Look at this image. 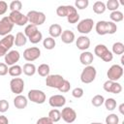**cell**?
<instances>
[{
  "mask_svg": "<svg viewBox=\"0 0 124 124\" xmlns=\"http://www.w3.org/2000/svg\"><path fill=\"white\" fill-rule=\"evenodd\" d=\"M96 32L98 35H107V34H114L117 31L116 23L112 21H106V20H99L95 26Z\"/></svg>",
  "mask_w": 124,
  "mask_h": 124,
  "instance_id": "1",
  "label": "cell"
},
{
  "mask_svg": "<svg viewBox=\"0 0 124 124\" xmlns=\"http://www.w3.org/2000/svg\"><path fill=\"white\" fill-rule=\"evenodd\" d=\"M94 53L96 54V56H98L99 58H101L105 62H110L112 60V58H113L112 52L109 51L108 49V47L103 44H99V45H97L95 46Z\"/></svg>",
  "mask_w": 124,
  "mask_h": 124,
  "instance_id": "2",
  "label": "cell"
},
{
  "mask_svg": "<svg viewBox=\"0 0 124 124\" xmlns=\"http://www.w3.org/2000/svg\"><path fill=\"white\" fill-rule=\"evenodd\" d=\"M28 21L30 22V24H33L35 26L38 25H42L45 23L46 21V15L42 12H38V11H29L26 15Z\"/></svg>",
  "mask_w": 124,
  "mask_h": 124,
  "instance_id": "3",
  "label": "cell"
},
{
  "mask_svg": "<svg viewBox=\"0 0 124 124\" xmlns=\"http://www.w3.org/2000/svg\"><path fill=\"white\" fill-rule=\"evenodd\" d=\"M97 75V71L95 69V67L89 65V66H85V68L82 70L81 74H80V80L83 83H91L92 81H94L95 78Z\"/></svg>",
  "mask_w": 124,
  "mask_h": 124,
  "instance_id": "4",
  "label": "cell"
},
{
  "mask_svg": "<svg viewBox=\"0 0 124 124\" xmlns=\"http://www.w3.org/2000/svg\"><path fill=\"white\" fill-rule=\"evenodd\" d=\"M15 42V36L12 34H9L5 36L1 41H0V57L5 56L8 52L9 49L13 46Z\"/></svg>",
  "mask_w": 124,
  "mask_h": 124,
  "instance_id": "5",
  "label": "cell"
},
{
  "mask_svg": "<svg viewBox=\"0 0 124 124\" xmlns=\"http://www.w3.org/2000/svg\"><path fill=\"white\" fill-rule=\"evenodd\" d=\"M29 101L35 103V104H44L46 100V96L45 94L44 91L42 90H39V89H31L29 92H28V95H27Z\"/></svg>",
  "mask_w": 124,
  "mask_h": 124,
  "instance_id": "6",
  "label": "cell"
},
{
  "mask_svg": "<svg viewBox=\"0 0 124 124\" xmlns=\"http://www.w3.org/2000/svg\"><path fill=\"white\" fill-rule=\"evenodd\" d=\"M107 76L108 78V80L117 81L123 76V68L118 64H114L109 67V69L107 72Z\"/></svg>",
  "mask_w": 124,
  "mask_h": 124,
  "instance_id": "7",
  "label": "cell"
},
{
  "mask_svg": "<svg viewBox=\"0 0 124 124\" xmlns=\"http://www.w3.org/2000/svg\"><path fill=\"white\" fill-rule=\"evenodd\" d=\"M9 18L13 22L14 25L16 24V25H18V26H23L28 22L26 15H23L22 13H20L18 11L11 12L10 15H9Z\"/></svg>",
  "mask_w": 124,
  "mask_h": 124,
  "instance_id": "8",
  "label": "cell"
},
{
  "mask_svg": "<svg viewBox=\"0 0 124 124\" xmlns=\"http://www.w3.org/2000/svg\"><path fill=\"white\" fill-rule=\"evenodd\" d=\"M64 78L61 75H48L46 78V84L48 87L58 89L64 81Z\"/></svg>",
  "mask_w": 124,
  "mask_h": 124,
  "instance_id": "9",
  "label": "cell"
},
{
  "mask_svg": "<svg viewBox=\"0 0 124 124\" xmlns=\"http://www.w3.org/2000/svg\"><path fill=\"white\" fill-rule=\"evenodd\" d=\"M93 25H94V21L92 18H84L78 23L77 29L79 33L85 35V34H88L92 31Z\"/></svg>",
  "mask_w": 124,
  "mask_h": 124,
  "instance_id": "10",
  "label": "cell"
},
{
  "mask_svg": "<svg viewBox=\"0 0 124 124\" xmlns=\"http://www.w3.org/2000/svg\"><path fill=\"white\" fill-rule=\"evenodd\" d=\"M41 56V50L39 47L37 46H31L26 48L23 51V58L28 61V62H32L35 61L36 59H38Z\"/></svg>",
  "mask_w": 124,
  "mask_h": 124,
  "instance_id": "11",
  "label": "cell"
},
{
  "mask_svg": "<svg viewBox=\"0 0 124 124\" xmlns=\"http://www.w3.org/2000/svg\"><path fill=\"white\" fill-rule=\"evenodd\" d=\"M14 28L13 22L10 20L9 16H4L0 19V36H7L11 33Z\"/></svg>",
  "mask_w": 124,
  "mask_h": 124,
  "instance_id": "12",
  "label": "cell"
},
{
  "mask_svg": "<svg viewBox=\"0 0 124 124\" xmlns=\"http://www.w3.org/2000/svg\"><path fill=\"white\" fill-rule=\"evenodd\" d=\"M11 91L16 95H19L24 90V81L20 78H14L10 81Z\"/></svg>",
  "mask_w": 124,
  "mask_h": 124,
  "instance_id": "13",
  "label": "cell"
},
{
  "mask_svg": "<svg viewBox=\"0 0 124 124\" xmlns=\"http://www.w3.org/2000/svg\"><path fill=\"white\" fill-rule=\"evenodd\" d=\"M103 88L106 92L112 93V94H119L122 91V86L120 83H118L116 81H111L108 79L104 82Z\"/></svg>",
  "mask_w": 124,
  "mask_h": 124,
  "instance_id": "14",
  "label": "cell"
},
{
  "mask_svg": "<svg viewBox=\"0 0 124 124\" xmlns=\"http://www.w3.org/2000/svg\"><path fill=\"white\" fill-rule=\"evenodd\" d=\"M61 118L66 123H73L77 119V112L74 108L70 107H66L61 111Z\"/></svg>",
  "mask_w": 124,
  "mask_h": 124,
  "instance_id": "15",
  "label": "cell"
},
{
  "mask_svg": "<svg viewBox=\"0 0 124 124\" xmlns=\"http://www.w3.org/2000/svg\"><path fill=\"white\" fill-rule=\"evenodd\" d=\"M5 57V64L8 66H13V65H16V63L19 60L20 58V54L17 50L16 49H13V50H10L7 52V54L4 56Z\"/></svg>",
  "mask_w": 124,
  "mask_h": 124,
  "instance_id": "16",
  "label": "cell"
},
{
  "mask_svg": "<svg viewBox=\"0 0 124 124\" xmlns=\"http://www.w3.org/2000/svg\"><path fill=\"white\" fill-rule=\"evenodd\" d=\"M48 104L52 108H61L66 104V98L63 95H60V94L52 95L48 99Z\"/></svg>",
  "mask_w": 124,
  "mask_h": 124,
  "instance_id": "17",
  "label": "cell"
},
{
  "mask_svg": "<svg viewBox=\"0 0 124 124\" xmlns=\"http://www.w3.org/2000/svg\"><path fill=\"white\" fill-rule=\"evenodd\" d=\"M77 12V9L74 6L71 5H61L56 9V14L58 16L64 17V16H68L70 14Z\"/></svg>",
  "mask_w": 124,
  "mask_h": 124,
  "instance_id": "18",
  "label": "cell"
},
{
  "mask_svg": "<svg viewBox=\"0 0 124 124\" xmlns=\"http://www.w3.org/2000/svg\"><path fill=\"white\" fill-rule=\"evenodd\" d=\"M76 45L78 49L85 51L90 46V39L85 35H81V36L78 37V39L76 41Z\"/></svg>",
  "mask_w": 124,
  "mask_h": 124,
  "instance_id": "19",
  "label": "cell"
},
{
  "mask_svg": "<svg viewBox=\"0 0 124 124\" xmlns=\"http://www.w3.org/2000/svg\"><path fill=\"white\" fill-rule=\"evenodd\" d=\"M14 105L16 108L18 109H22V108H25L28 105V100L25 96L19 94V95H16L14 99Z\"/></svg>",
  "mask_w": 124,
  "mask_h": 124,
  "instance_id": "20",
  "label": "cell"
},
{
  "mask_svg": "<svg viewBox=\"0 0 124 124\" xmlns=\"http://www.w3.org/2000/svg\"><path fill=\"white\" fill-rule=\"evenodd\" d=\"M93 59H94V56L90 51H83L79 55V61L84 66H89L93 62Z\"/></svg>",
  "mask_w": 124,
  "mask_h": 124,
  "instance_id": "21",
  "label": "cell"
},
{
  "mask_svg": "<svg viewBox=\"0 0 124 124\" xmlns=\"http://www.w3.org/2000/svg\"><path fill=\"white\" fill-rule=\"evenodd\" d=\"M61 37V41L65 44H72L75 41V33L71 30H64L62 31V34L60 35Z\"/></svg>",
  "mask_w": 124,
  "mask_h": 124,
  "instance_id": "22",
  "label": "cell"
},
{
  "mask_svg": "<svg viewBox=\"0 0 124 124\" xmlns=\"http://www.w3.org/2000/svg\"><path fill=\"white\" fill-rule=\"evenodd\" d=\"M48 33L50 35L51 38H57V37H60V35L62 34V27L61 25L57 24V23H54V24H51L48 28Z\"/></svg>",
  "mask_w": 124,
  "mask_h": 124,
  "instance_id": "23",
  "label": "cell"
},
{
  "mask_svg": "<svg viewBox=\"0 0 124 124\" xmlns=\"http://www.w3.org/2000/svg\"><path fill=\"white\" fill-rule=\"evenodd\" d=\"M27 43V38L24 35V33L22 32H17L16 37H15V42L14 45H16V46H23L24 45H26Z\"/></svg>",
  "mask_w": 124,
  "mask_h": 124,
  "instance_id": "24",
  "label": "cell"
},
{
  "mask_svg": "<svg viewBox=\"0 0 124 124\" xmlns=\"http://www.w3.org/2000/svg\"><path fill=\"white\" fill-rule=\"evenodd\" d=\"M36 72H37V69H36V67L33 63H25L23 65L22 73L24 75H26L28 77H31V76H34Z\"/></svg>",
  "mask_w": 124,
  "mask_h": 124,
  "instance_id": "25",
  "label": "cell"
},
{
  "mask_svg": "<svg viewBox=\"0 0 124 124\" xmlns=\"http://www.w3.org/2000/svg\"><path fill=\"white\" fill-rule=\"evenodd\" d=\"M106 4L102 1H96L94 4H93V12L97 15H101V14H104L105 11H106Z\"/></svg>",
  "mask_w": 124,
  "mask_h": 124,
  "instance_id": "26",
  "label": "cell"
},
{
  "mask_svg": "<svg viewBox=\"0 0 124 124\" xmlns=\"http://www.w3.org/2000/svg\"><path fill=\"white\" fill-rule=\"evenodd\" d=\"M47 117H48L53 123L58 122V121L61 119V111L58 110V109H56V108H53V109L49 110Z\"/></svg>",
  "mask_w": 124,
  "mask_h": 124,
  "instance_id": "27",
  "label": "cell"
},
{
  "mask_svg": "<svg viewBox=\"0 0 124 124\" xmlns=\"http://www.w3.org/2000/svg\"><path fill=\"white\" fill-rule=\"evenodd\" d=\"M8 73H9L10 76L16 78V77H19L22 74V68L19 65H13L9 68Z\"/></svg>",
  "mask_w": 124,
  "mask_h": 124,
  "instance_id": "28",
  "label": "cell"
},
{
  "mask_svg": "<svg viewBox=\"0 0 124 124\" xmlns=\"http://www.w3.org/2000/svg\"><path fill=\"white\" fill-rule=\"evenodd\" d=\"M55 45H56L55 40H54L53 38H51V37H46V38L44 39V41H43V46H44V47H45L46 49H48V50L53 49L54 46H55Z\"/></svg>",
  "mask_w": 124,
  "mask_h": 124,
  "instance_id": "29",
  "label": "cell"
},
{
  "mask_svg": "<svg viewBox=\"0 0 124 124\" xmlns=\"http://www.w3.org/2000/svg\"><path fill=\"white\" fill-rule=\"evenodd\" d=\"M112 53L116 55H122L124 53V45L121 42H116L112 45Z\"/></svg>",
  "mask_w": 124,
  "mask_h": 124,
  "instance_id": "30",
  "label": "cell"
},
{
  "mask_svg": "<svg viewBox=\"0 0 124 124\" xmlns=\"http://www.w3.org/2000/svg\"><path fill=\"white\" fill-rule=\"evenodd\" d=\"M123 17H124V16H123L122 12H120V11L111 12L110 15H109V18H110L111 21L114 22V23H115V22H120V21H122V20H123Z\"/></svg>",
  "mask_w": 124,
  "mask_h": 124,
  "instance_id": "31",
  "label": "cell"
},
{
  "mask_svg": "<svg viewBox=\"0 0 124 124\" xmlns=\"http://www.w3.org/2000/svg\"><path fill=\"white\" fill-rule=\"evenodd\" d=\"M49 71H50L49 66H48L47 64H46V63L41 64V65L38 67V69H37V72H38V74H39L41 77H47V76L49 75Z\"/></svg>",
  "mask_w": 124,
  "mask_h": 124,
  "instance_id": "32",
  "label": "cell"
},
{
  "mask_svg": "<svg viewBox=\"0 0 124 124\" xmlns=\"http://www.w3.org/2000/svg\"><path fill=\"white\" fill-rule=\"evenodd\" d=\"M104 102H105V98H104V96L103 95H95L93 98H92V100H91V103H92V105L94 106V107H96V108H99V107H101L103 104H104Z\"/></svg>",
  "mask_w": 124,
  "mask_h": 124,
  "instance_id": "33",
  "label": "cell"
},
{
  "mask_svg": "<svg viewBox=\"0 0 124 124\" xmlns=\"http://www.w3.org/2000/svg\"><path fill=\"white\" fill-rule=\"evenodd\" d=\"M37 31H38L37 26H35L33 24H28V25H26V27L24 29V35L26 36V38H29L33 34H35Z\"/></svg>",
  "mask_w": 124,
  "mask_h": 124,
  "instance_id": "34",
  "label": "cell"
},
{
  "mask_svg": "<svg viewBox=\"0 0 124 124\" xmlns=\"http://www.w3.org/2000/svg\"><path fill=\"white\" fill-rule=\"evenodd\" d=\"M119 7V2L118 0H108L106 4V9L111 11V12H114V11H117Z\"/></svg>",
  "mask_w": 124,
  "mask_h": 124,
  "instance_id": "35",
  "label": "cell"
},
{
  "mask_svg": "<svg viewBox=\"0 0 124 124\" xmlns=\"http://www.w3.org/2000/svg\"><path fill=\"white\" fill-rule=\"evenodd\" d=\"M104 104L108 110H113L116 108V101L113 98H108L107 100H105Z\"/></svg>",
  "mask_w": 124,
  "mask_h": 124,
  "instance_id": "36",
  "label": "cell"
},
{
  "mask_svg": "<svg viewBox=\"0 0 124 124\" xmlns=\"http://www.w3.org/2000/svg\"><path fill=\"white\" fill-rule=\"evenodd\" d=\"M9 7H10L11 12H15V11L20 12V10L22 9V3L19 0H15V1H12L10 3V6Z\"/></svg>",
  "mask_w": 124,
  "mask_h": 124,
  "instance_id": "37",
  "label": "cell"
},
{
  "mask_svg": "<svg viewBox=\"0 0 124 124\" xmlns=\"http://www.w3.org/2000/svg\"><path fill=\"white\" fill-rule=\"evenodd\" d=\"M42 39H43V34L38 30L35 34H33L31 37H29L28 38V40L30 41V43H32V44H38V43H40L41 41H42Z\"/></svg>",
  "mask_w": 124,
  "mask_h": 124,
  "instance_id": "38",
  "label": "cell"
},
{
  "mask_svg": "<svg viewBox=\"0 0 124 124\" xmlns=\"http://www.w3.org/2000/svg\"><path fill=\"white\" fill-rule=\"evenodd\" d=\"M119 117L115 113H110L106 117V124H118Z\"/></svg>",
  "mask_w": 124,
  "mask_h": 124,
  "instance_id": "39",
  "label": "cell"
},
{
  "mask_svg": "<svg viewBox=\"0 0 124 124\" xmlns=\"http://www.w3.org/2000/svg\"><path fill=\"white\" fill-rule=\"evenodd\" d=\"M89 5V1L88 0H76L75 1V8L78 9V10H83L85 8H87V6Z\"/></svg>",
  "mask_w": 124,
  "mask_h": 124,
  "instance_id": "40",
  "label": "cell"
},
{
  "mask_svg": "<svg viewBox=\"0 0 124 124\" xmlns=\"http://www.w3.org/2000/svg\"><path fill=\"white\" fill-rule=\"evenodd\" d=\"M67 20L69 23H77L79 20V15L78 14V12L72 13L67 16Z\"/></svg>",
  "mask_w": 124,
  "mask_h": 124,
  "instance_id": "41",
  "label": "cell"
},
{
  "mask_svg": "<svg viewBox=\"0 0 124 124\" xmlns=\"http://www.w3.org/2000/svg\"><path fill=\"white\" fill-rule=\"evenodd\" d=\"M70 88H71V83H70V81L67 80V79H64L63 83H62L61 86L58 88V90H59L60 92H62V93H66V92H68V91L70 90Z\"/></svg>",
  "mask_w": 124,
  "mask_h": 124,
  "instance_id": "42",
  "label": "cell"
},
{
  "mask_svg": "<svg viewBox=\"0 0 124 124\" xmlns=\"http://www.w3.org/2000/svg\"><path fill=\"white\" fill-rule=\"evenodd\" d=\"M83 94H84V91H83V89L80 88V87H76V88H74V89L72 90V95H73V97H75V98H77V99L81 98V97L83 96Z\"/></svg>",
  "mask_w": 124,
  "mask_h": 124,
  "instance_id": "43",
  "label": "cell"
},
{
  "mask_svg": "<svg viewBox=\"0 0 124 124\" xmlns=\"http://www.w3.org/2000/svg\"><path fill=\"white\" fill-rule=\"evenodd\" d=\"M9 108V103L7 100H0V112L4 113L8 110Z\"/></svg>",
  "mask_w": 124,
  "mask_h": 124,
  "instance_id": "44",
  "label": "cell"
},
{
  "mask_svg": "<svg viewBox=\"0 0 124 124\" xmlns=\"http://www.w3.org/2000/svg\"><path fill=\"white\" fill-rule=\"evenodd\" d=\"M36 124H53V122L47 117V116H44V117H41L37 120Z\"/></svg>",
  "mask_w": 124,
  "mask_h": 124,
  "instance_id": "45",
  "label": "cell"
},
{
  "mask_svg": "<svg viewBox=\"0 0 124 124\" xmlns=\"http://www.w3.org/2000/svg\"><path fill=\"white\" fill-rule=\"evenodd\" d=\"M9 68L5 63H0V76H6L8 74Z\"/></svg>",
  "mask_w": 124,
  "mask_h": 124,
  "instance_id": "46",
  "label": "cell"
},
{
  "mask_svg": "<svg viewBox=\"0 0 124 124\" xmlns=\"http://www.w3.org/2000/svg\"><path fill=\"white\" fill-rule=\"evenodd\" d=\"M8 10V4L5 1H0V16L4 15Z\"/></svg>",
  "mask_w": 124,
  "mask_h": 124,
  "instance_id": "47",
  "label": "cell"
},
{
  "mask_svg": "<svg viewBox=\"0 0 124 124\" xmlns=\"http://www.w3.org/2000/svg\"><path fill=\"white\" fill-rule=\"evenodd\" d=\"M0 124H9V120L5 115H0Z\"/></svg>",
  "mask_w": 124,
  "mask_h": 124,
  "instance_id": "48",
  "label": "cell"
},
{
  "mask_svg": "<svg viewBox=\"0 0 124 124\" xmlns=\"http://www.w3.org/2000/svg\"><path fill=\"white\" fill-rule=\"evenodd\" d=\"M119 111L121 114H124V104H121L119 106Z\"/></svg>",
  "mask_w": 124,
  "mask_h": 124,
  "instance_id": "49",
  "label": "cell"
},
{
  "mask_svg": "<svg viewBox=\"0 0 124 124\" xmlns=\"http://www.w3.org/2000/svg\"><path fill=\"white\" fill-rule=\"evenodd\" d=\"M121 64H122V65H124V56H122V57H121Z\"/></svg>",
  "mask_w": 124,
  "mask_h": 124,
  "instance_id": "50",
  "label": "cell"
},
{
  "mask_svg": "<svg viewBox=\"0 0 124 124\" xmlns=\"http://www.w3.org/2000/svg\"><path fill=\"white\" fill-rule=\"evenodd\" d=\"M91 124H103V123H100V122H92Z\"/></svg>",
  "mask_w": 124,
  "mask_h": 124,
  "instance_id": "51",
  "label": "cell"
}]
</instances>
